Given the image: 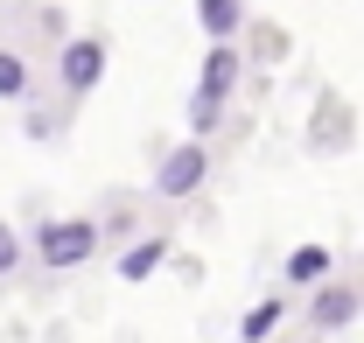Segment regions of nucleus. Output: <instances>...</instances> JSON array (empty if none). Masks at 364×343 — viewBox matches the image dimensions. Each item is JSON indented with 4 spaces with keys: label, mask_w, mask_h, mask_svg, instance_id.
Listing matches in <instances>:
<instances>
[{
    "label": "nucleus",
    "mask_w": 364,
    "mask_h": 343,
    "mask_svg": "<svg viewBox=\"0 0 364 343\" xmlns=\"http://www.w3.org/2000/svg\"><path fill=\"white\" fill-rule=\"evenodd\" d=\"M98 231H105V224H91V217H49L43 231H36V259H43L49 273L85 266V259L98 253Z\"/></svg>",
    "instance_id": "nucleus-1"
},
{
    "label": "nucleus",
    "mask_w": 364,
    "mask_h": 343,
    "mask_svg": "<svg viewBox=\"0 0 364 343\" xmlns=\"http://www.w3.org/2000/svg\"><path fill=\"white\" fill-rule=\"evenodd\" d=\"M105 43L98 36H70V43L56 49V85H63V98H91V91L105 85Z\"/></svg>",
    "instance_id": "nucleus-2"
},
{
    "label": "nucleus",
    "mask_w": 364,
    "mask_h": 343,
    "mask_svg": "<svg viewBox=\"0 0 364 343\" xmlns=\"http://www.w3.org/2000/svg\"><path fill=\"white\" fill-rule=\"evenodd\" d=\"M203 182H210V154H203V140H182V147L161 154V169H154V196L182 204V196H196Z\"/></svg>",
    "instance_id": "nucleus-3"
},
{
    "label": "nucleus",
    "mask_w": 364,
    "mask_h": 343,
    "mask_svg": "<svg viewBox=\"0 0 364 343\" xmlns=\"http://www.w3.org/2000/svg\"><path fill=\"white\" fill-rule=\"evenodd\" d=\"M238 78H245V49L238 43H210L203 49V78H196V91H203V98H238Z\"/></svg>",
    "instance_id": "nucleus-4"
},
{
    "label": "nucleus",
    "mask_w": 364,
    "mask_h": 343,
    "mask_svg": "<svg viewBox=\"0 0 364 343\" xmlns=\"http://www.w3.org/2000/svg\"><path fill=\"white\" fill-rule=\"evenodd\" d=\"M350 133H358L350 105H343L336 91H322V98H316V120H309V147H316V154H336V147H350Z\"/></svg>",
    "instance_id": "nucleus-5"
},
{
    "label": "nucleus",
    "mask_w": 364,
    "mask_h": 343,
    "mask_svg": "<svg viewBox=\"0 0 364 343\" xmlns=\"http://www.w3.org/2000/svg\"><path fill=\"white\" fill-rule=\"evenodd\" d=\"M196 28H203L210 43H238V36L252 28V7H245V0H196Z\"/></svg>",
    "instance_id": "nucleus-6"
},
{
    "label": "nucleus",
    "mask_w": 364,
    "mask_h": 343,
    "mask_svg": "<svg viewBox=\"0 0 364 343\" xmlns=\"http://www.w3.org/2000/svg\"><path fill=\"white\" fill-rule=\"evenodd\" d=\"M350 315H358L350 287H316V301H309V322L316 329H350Z\"/></svg>",
    "instance_id": "nucleus-7"
},
{
    "label": "nucleus",
    "mask_w": 364,
    "mask_h": 343,
    "mask_svg": "<svg viewBox=\"0 0 364 343\" xmlns=\"http://www.w3.org/2000/svg\"><path fill=\"white\" fill-rule=\"evenodd\" d=\"M329 266H336L329 246H294V253H287V280H294V287H322Z\"/></svg>",
    "instance_id": "nucleus-8"
},
{
    "label": "nucleus",
    "mask_w": 364,
    "mask_h": 343,
    "mask_svg": "<svg viewBox=\"0 0 364 343\" xmlns=\"http://www.w3.org/2000/svg\"><path fill=\"white\" fill-rule=\"evenodd\" d=\"M161 259H168V246H161V238H134V246L119 253V280H147Z\"/></svg>",
    "instance_id": "nucleus-9"
},
{
    "label": "nucleus",
    "mask_w": 364,
    "mask_h": 343,
    "mask_svg": "<svg viewBox=\"0 0 364 343\" xmlns=\"http://www.w3.org/2000/svg\"><path fill=\"white\" fill-rule=\"evenodd\" d=\"M225 98H203V91H189V140H210V133L225 127Z\"/></svg>",
    "instance_id": "nucleus-10"
},
{
    "label": "nucleus",
    "mask_w": 364,
    "mask_h": 343,
    "mask_svg": "<svg viewBox=\"0 0 364 343\" xmlns=\"http://www.w3.org/2000/svg\"><path fill=\"white\" fill-rule=\"evenodd\" d=\"M280 301H259V308H245V322H238V343H273V329H280Z\"/></svg>",
    "instance_id": "nucleus-11"
},
{
    "label": "nucleus",
    "mask_w": 364,
    "mask_h": 343,
    "mask_svg": "<svg viewBox=\"0 0 364 343\" xmlns=\"http://www.w3.org/2000/svg\"><path fill=\"white\" fill-rule=\"evenodd\" d=\"M0 98H28V63H21V49H0Z\"/></svg>",
    "instance_id": "nucleus-12"
},
{
    "label": "nucleus",
    "mask_w": 364,
    "mask_h": 343,
    "mask_svg": "<svg viewBox=\"0 0 364 343\" xmlns=\"http://www.w3.org/2000/svg\"><path fill=\"white\" fill-rule=\"evenodd\" d=\"M245 36H252V56H259V63H280V56H287V36H280L273 21H252Z\"/></svg>",
    "instance_id": "nucleus-13"
},
{
    "label": "nucleus",
    "mask_w": 364,
    "mask_h": 343,
    "mask_svg": "<svg viewBox=\"0 0 364 343\" xmlns=\"http://www.w3.org/2000/svg\"><path fill=\"white\" fill-rule=\"evenodd\" d=\"M21 127H28V140H56V133H63V105H28Z\"/></svg>",
    "instance_id": "nucleus-14"
},
{
    "label": "nucleus",
    "mask_w": 364,
    "mask_h": 343,
    "mask_svg": "<svg viewBox=\"0 0 364 343\" xmlns=\"http://www.w3.org/2000/svg\"><path fill=\"white\" fill-rule=\"evenodd\" d=\"M21 266V238H14V224H0V280Z\"/></svg>",
    "instance_id": "nucleus-15"
},
{
    "label": "nucleus",
    "mask_w": 364,
    "mask_h": 343,
    "mask_svg": "<svg viewBox=\"0 0 364 343\" xmlns=\"http://www.w3.org/2000/svg\"><path fill=\"white\" fill-rule=\"evenodd\" d=\"M280 343H294V337H280Z\"/></svg>",
    "instance_id": "nucleus-16"
}]
</instances>
